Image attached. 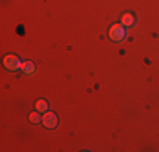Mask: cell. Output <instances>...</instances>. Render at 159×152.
<instances>
[{
  "instance_id": "6da1fadb",
  "label": "cell",
  "mask_w": 159,
  "mask_h": 152,
  "mask_svg": "<svg viewBox=\"0 0 159 152\" xmlns=\"http://www.w3.org/2000/svg\"><path fill=\"white\" fill-rule=\"evenodd\" d=\"M108 37H110L113 42H122L127 37V29L122 24H113L110 27V32H108Z\"/></svg>"
},
{
  "instance_id": "7a4b0ae2",
  "label": "cell",
  "mask_w": 159,
  "mask_h": 152,
  "mask_svg": "<svg viewBox=\"0 0 159 152\" xmlns=\"http://www.w3.org/2000/svg\"><path fill=\"white\" fill-rule=\"evenodd\" d=\"M3 64H5V68H7L9 71H17V69H20V68H22L20 59H19L17 56H14V54L5 56V59H3Z\"/></svg>"
},
{
  "instance_id": "3957f363",
  "label": "cell",
  "mask_w": 159,
  "mask_h": 152,
  "mask_svg": "<svg viewBox=\"0 0 159 152\" xmlns=\"http://www.w3.org/2000/svg\"><path fill=\"white\" fill-rule=\"evenodd\" d=\"M43 123H44V127H48V128H54L56 125H58V117H56V113H52V112H44V115H43Z\"/></svg>"
},
{
  "instance_id": "277c9868",
  "label": "cell",
  "mask_w": 159,
  "mask_h": 152,
  "mask_svg": "<svg viewBox=\"0 0 159 152\" xmlns=\"http://www.w3.org/2000/svg\"><path fill=\"white\" fill-rule=\"evenodd\" d=\"M120 24L124 25V27H132V25L135 24V19L132 14H124L122 17H120Z\"/></svg>"
},
{
  "instance_id": "5b68a950",
  "label": "cell",
  "mask_w": 159,
  "mask_h": 152,
  "mask_svg": "<svg viewBox=\"0 0 159 152\" xmlns=\"http://www.w3.org/2000/svg\"><path fill=\"white\" fill-rule=\"evenodd\" d=\"M22 69H24L27 74H32L34 71H36V64H34L32 61H27V63H24V64H22Z\"/></svg>"
},
{
  "instance_id": "8992f818",
  "label": "cell",
  "mask_w": 159,
  "mask_h": 152,
  "mask_svg": "<svg viewBox=\"0 0 159 152\" xmlns=\"http://www.w3.org/2000/svg\"><path fill=\"white\" fill-rule=\"evenodd\" d=\"M36 110H37V112H48V101L46 100H39V101H37V103H36Z\"/></svg>"
},
{
  "instance_id": "52a82bcc",
  "label": "cell",
  "mask_w": 159,
  "mask_h": 152,
  "mask_svg": "<svg viewBox=\"0 0 159 152\" xmlns=\"http://www.w3.org/2000/svg\"><path fill=\"white\" fill-rule=\"evenodd\" d=\"M29 120H31L32 123H41V122H43V117H41L39 112L36 110V112H32L31 115H29Z\"/></svg>"
}]
</instances>
